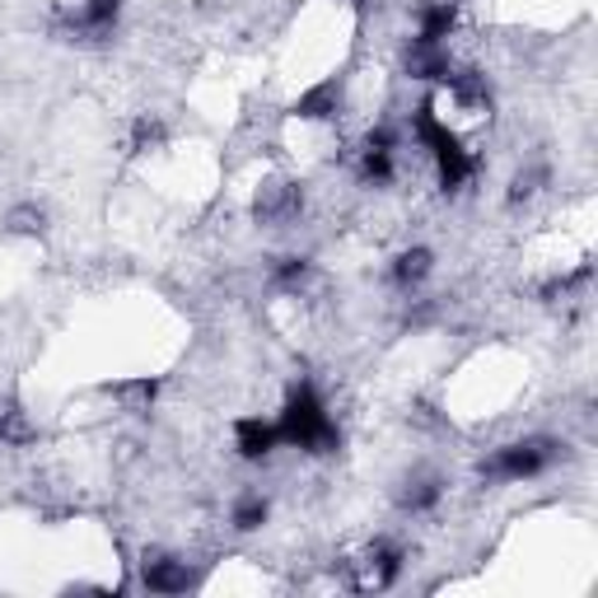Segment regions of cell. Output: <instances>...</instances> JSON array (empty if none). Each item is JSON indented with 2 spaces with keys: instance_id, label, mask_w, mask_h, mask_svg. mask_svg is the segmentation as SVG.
Here are the masks:
<instances>
[{
  "instance_id": "obj_4",
  "label": "cell",
  "mask_w": 598,
  "mask_h": 598,
  "mask_svg": "<svg viewBox=\"0 0 598 598\" xmlns=\"http://www.w3.org/2000/svg\"><path fill=\"white\" fill-rule=\"evenodd\" d=\"M229 523H234L238 533H257L262 523H267V496H262V491H244V496L234 500Z\"/></svg>"
},
{
  "instance_id": "obj_3",
  "label": "cell",
  "mask_w": 598,
  "mask_h": 598,
  "mask_svg": "<svg viewBox=\"0 0 598 598\" xmlns=\"http://www.w3.org/2000/svg\"><path fill=\"white\" fill-rule=\"evenodd\" d=\"M430 272H435V253L430 248H402L398 257H393V267H389V281L398 285L402 295H412V291H421V285L430 281Z\"/></svg>"
},
{
  "instance_id": "obj_1",
  "label": "cell",
  "mask_w": 598,
  "mask_h": 598,
  "mask_svg": "<svg viewBox=\"0 0 598 598\" xmlns=\"http://www.w3.org/2000/svg\"><path fill=\"white\" fill-rule=\"evenodd\" d=\"M140 585L150 594H187L197 585V576H193V566L174 552H146L140 557Z\"/></svg>"
},
{
  "instance_id": "obj_2",
  "label": "cell",
  "mask_w": 598,
  "mask_h": 598,
  "mask_svg": "<svg viewBox=\"0 0 598 598\" xmlns=\"http://www.w3.org/2000/svg\"><path fill=\"white\" fill-rule=\"evenodd\" d=\"M234 449H238V459H248V463L272 459V453L281 449V430H276V421L244 416V421L234 425Z\"/></svg>"
}]
</instances>
